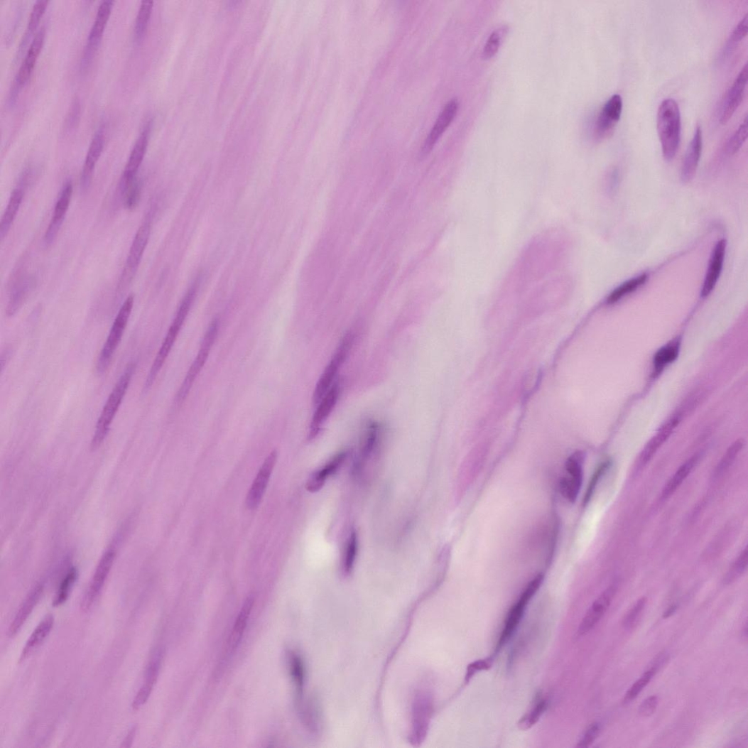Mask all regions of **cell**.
<instances>
[{
  "label": "cell",
  "instance_id": "obj_1",
  "mask_svg": "<svg viewBox=\"0 0 748 748\" xmlns=\"http://www.w3.org/2000/svg\"><path fill=\"white\" fill-rule=\"evenodd\" d=\"M657 131L666 161L674 159L681 139V115L679 105L673 98L663 99L657 112Z\"/></svg>",
  "mask_w": 748,
  "mask_h": 748
},
{
  "label": "cell",
  "instance_id": "obj_2",
  "mask_svg": "<svg viewBox=\"0 0 748 748\" xmlns=\"http://www.w3.org/2000/svg\"><path fill=\"white\" fill-rule=\"evenodd\" d=\"M135 371L136 364L134 363L129 364L110 394L96 425L91 445L93 450L98 448L104 442L129 386H130Z\"/></svg>",
  "mask_w": 748,
  "mask_h": 748
},
{
  "label": "cell",
  "instance_id": "obj_3",
  "mask_svg": "<svg viewBox=\"0 0 748 748\" xmlns=\"http://www.w3.org/2000/svg\"><path fill=\"white\" fill-rule=\"evenodd\" d=\"M197 281L195 282L191 287L178 309L175 318L148 374L144 384L145 391H148L154 381H156L176 341L180 330H182V327L188 318L195 300L197 291Z\"/></svg>",
  "mask_w": 748,
  "mask_h": 748
},
{
  "label": "cell",
  "instance_id": "obj_4",
  "mask_svg": "<svg viewBox=\"0 0 748 748\" xmlns=\"http://www.w3.org/2000/svg\"><path fill=\"white\" fill-rule=\"evenodd\" d=\"M134 305V297L131 296L126 299L121 306L107 340L103 345L97 361L96 368L99 374L104 373L109 367L116 350L121 341L129 320H130Z\"/></svg>",
  "mask_w": 748,
  "mask_h": 748
},
{
  "label": "cell",
  "instance_id": "obj_5",
  "mask_svg": "<svg viewBox=\"0 0 748 748\" xmlns=\"http://www.w3.org/2000/svg\"><path fill=\"white\" fill-rule=\"evenodd\" d=\"M218 330L219 322L215 320L209 327L207 332H205L196 358L188 372L182 386H180V389L178 391L175 397L176 405L179 406L182 404L188 397L193 384L205 365L206 359L209 357L212 348L216 341Z\"/></svg>",
  "mask_w": 748,
  "mask_h": 748
},
{
  "label": "cell",
  "instance_id": "obj_6",
  "mask_svg": "<svg viewBox=\"0 0 748 748\" xmlns=\"http://www.w3.org/2000/svg\"><path fill=\"white\" fill-rule=\"evenodd\" d=\"M433 711L430 695L420 690L414 696L411 708L410 741L419 744L426 736Z\"/></svg>",
  "mask_w": 748,
  "mask_h": 748
},
{
  "label": "cell",
  "instance_id": "obj_7",
  "mask_svg": "<svg viewBox=\"0 0 748 748\" xmlns=\"http://www.w3.org/2000/svg\"><path fill=\"white\" fill-rule=\"evenodd\" d=\"M151 222L146 220L139 228L130 251H129L124 269L122 272L119 288L124 289L136 274L148 244L151 234Z\"/></svg>",
  "mask_w": 748,
  "mask_h": 748
},
{
  "label": "cell",
  "instance_id": "obj_8",
  "mask_svg": "<svg viewBox=\"0 0 748 748\" xmlns=\"http://www.w3.org/2000/svg\"><path fill=\"white\" fill-rule=\"evenodd\" d=\"M353 337L347 333L342 340L334 355L320 378L314 393L313 401L318 404L331 389L332 384L344 363L352 345Z\"/></svg>",
  "mask_w": 748,
  "mask_h": 748
},
{
  "label": "cell",
  "instance_id": "obj_9",
  "mask_svg": "<svg viewBox=\"0 0 748 748\" xmlns=\"http://www.w3.org/2000/svg\"><path fill=\"white\" fill-rule=\"evenodd\" d=\"M544 580V575L538 574L527 585L519 600L511 608L499 641V646L506 643L519 624L529 602L533 597Z\"/></svg>",
  "mask_w": 748,
  "mask_h": 748
},
{
  "label": "cell",
  "instance_id": "obj_10",
  "mask_svg": "<svg viewBox=\"0 0 748 748\" xmlns=\"http://www.w3.org/2000/svg\"><path fill=\"white\" fill-rule=\"evenodd\" d=\"M585 455L582 452H575L565 462L568 476L561 479L560 492L570 502L574 503L580 494L583 479Z\"/></svg>",
  "mask_w": 748,
  "mask_h": 748
},
{
  "label": "cell",
  "instance_id": "obj_11",
  "mask_svg": "<svg viewBox=\"0 0 748 748\" xmlns=\"http://www.w3.org/2000/svg\"><path fill=\"white\" fill-rule=\"evenodd\" d=\"M116 556V551L109 548L102 556L90 587L82 603L84 611L88 610L93 605L101 592L112 568Z\"/></svg>",
  "mask_w": 748,
  "mask_h": 748
},
{
  "label": "cell",
  "instance_id": "obj_12",
  "mask_svg": "<svg viewBox=\"0 0 748 748\" xmlns=\"http://www.w3.org/2000/svg\"><path fill=\"white\" fill-rule=\"evenodd\" d=\"M622 110L623 99L620 94H613L607 100L596 121L595 134L598 138L605 139L612 134Z\"/></svg>",
  "mask_w": 748,
  "mask_h": 748
},
{
  "label": "cell",
  "instance_id": "obj_13",
  "mask_svg": "<svg viewBox=\"0 0 748 748\" xmlns=\"http://www.w3.org/2000/svg\"><path fill=\"white\" fill-rule=\"evenodd\" d=\"M747 83V63L742 67L729 88L722 103L720 115L721 124H726L733 116L744 96Z\"/></svg>",
  "mask_w": 748,
  "mask_h": 748
},
{
  "label": "cell",
  "instance_id": "obj_14",
  "mask_svg": "<svg viewBox=\"0 0 748 748\" xmlns=\"http://www.w3.org/2000/svg\"><path fill=\"white\" fill-rule=\"evenodd\" d=\"M114 4V1L107 0V1L102 2L97 9L95 20L91 28L84 54V65H87L90 61L93 53L102 38L103 33L105 32Z\"/></svg>",
  "mask_w": 748,
  "mask_h": 748
},
{
  "label": "cell",
  "instance_id": "obj_15",
  "mask_svg": "<svg viewBox=\"0 0 748 748\" xmlns=\"http://www.w3.org/2000/svg\"><path fill=\"white\" fill-rule=\"evenodd\" d=\"M72 184L71 180L67 182L60 194L55 205L53 218H51L44 236V242L46 245L53 244L57 239L60 227L69 210L72 195Z\"/></svg>",
  "mask_w": 748,
  "mask_h": 748
},
{
  "label": "cell",
  "instance_id": "obj_16",
  "mask_svg": "<svg viewBox=\"0 0 748 748\" xmlns=\"http://www.w3.org/2000/svg\"><path fill=\"white\" fill-rule=\"evenodd\" d=\"M151 131V124L148 122L137 139L123 173L124 187L134 182L138 171L146 156Z\"/></svg>",
  "mask_w": 748,
  "mask_h": 748
},
{
  "label": "cell",
  "instance_id": "obj_17",
  "mask_svg": "<svg viewBox=\"0 0 748 748\" xmlns=\"http://www.w3.org/2000/svg\"><path fill=\"white\" fill-rule=\"evenodd\" d=\"M703 151V131L700 126L695 128L693 138L689 143L683 158L681 178L683 184H688L698 170Z\"/></svg>",
  "mask_w": 748,
  "mask_h": 748
},
{
  "label": "cell",
  "instance_id": "obj_18",
  "mask_svg": "<svg viewBox=\"0 0 748 748\" xmlns=\"http://www.w3.org/2000/svg\"><path fill=\"white\" fill-rule=\"evenodd\" d=\"M616 591V585L609 586L592 603L579 627L578 635L582 636L587 634L598 624L611 605Z\"/></svg>",
  "mask_w": 748,
  "mask_h": 748
},
{
  "label": "cell",
  "instance_id": "obj_19",
  "mask_svg": "<svg viewBox=\"0 0 748 748\" xmlns=\"http://www.w3.org/2000/svg\"><path fill=\"white\" fill-rule=\"evenodd\" d=\"M45 37V29H40L34 36L27 54L21 65L15 80L16 88L24 85L30 80L38 58L43 48Z\"/></svg>",
  "mask_w": 748,
  "mask_h": 748
},
{
  "label": "cell",
  "instance_id": "obj_20",
  "mask_svg": "<svg viewBox=\"0 0 748 748\" xmlns=\"http://www.w3.org/2000/svg\"><path fill=\"white\" fill-rule=\"evenodd\" d=\"M277 458L276 451L272 452L266 458L263 467L258 473L250 489L246 499V506L250 509H256L260 504L267 487L270 476L273 472Z\"/></svg>",
  "mask_w": 748,
  "mask_h": 748
},
{
  "label": "cell",
  "instance_id": "obj_21",
  "mask_svg": "<svg viewBox=\"0 0 748 748\" xmlns=\"http://www.w3.org/2000/svg\"><path fill=\"white\" fill-rule=\"evenodd\" d=\"M459 109V102L457 99L450 100L440 114L438 115L423 148V152L428 153L435 145L438 140L443 136L448 126L455 118Z\"/></svg>",
  "mask_w": 748,
  "mask_h": 748
},
{
  "label": "cell",
  "instance_id": "obj_22",
  "mask_svg": "<svg viewBox=\"0 0 748 748\" xmlns=\"http://www.w3.org/2000/svg\"><path fill=\"white\" fill-rule=\"evenodd\" d=\"M727 241L722 239L715 245L711 254L708 269L703 283L701 296L708 297L715 289L725 262Z\"/></svg>",
  "mask_w": 748,
  "mask_h": 748
},
{
  "label": "cell",
  "instance_id": "obj_23",
  "mask_svg": "<svg viewBox=\"0 0 748 748\" xmlns=\"http://www.w3.org/2000/svg\"><path fill=\"white\" fill-rule=\"evenodd\" d=\"M104 132L102 128H99L92 140L85 161L81 176V185L83 190H87L92 183L95 167L102 156L103 148H104Z\"/></svg>",
  "mask_w": 748,
  "mask_h": 748
},
{
  "label": "cell",
  "instance_id": "obj_24",
  "mask_svg": "<svg viewBox=\"0 0 748 748\" xmlns=\"http://www.w3.org/2000/svg\"><path fill=\"white\" fill-rule=\"evenodd\" d=\"M340 395V386L339 384H335L318 403V406L313 418L309 437L313 438L318 434L321 426L330 416L334 407L337 405Z\"/></svg>",
  "mask_w": 748,
  "mask_h": 748
},
{
  "label": "cell",
  "instance_id": "obj_25",
  "mask_svg": "<svg viewBox=\"0 0 748 748\" xmlns=\"http://www.w3.org/2000/svg\"><path fill=\"white\" fill-rule=\"evenodd\" d=\"M681 421L680 416L669 419L651 438L642 450L639 462L641 466L646 464L653 458L659 448L665 443Z\"/></svg>",
  "mask_w": 748,
  "mask_h": 748
},
{
  "label": "cell",
  "instance_id": "obj_26",
  "mask_svg": "<svg viewBox=\"0 0 748 748\" xmlns=\"http://www.w3.org/2000/svg\"><path fill=\"white\" fill-rule=\"evenodd\" d=\"M43 590V585L38 584L32 589L27 598L25 599L9 628V635L10 636H15L27 622L40 599Z\"/></svg>",
  "mask_w": 748,
  "mask_h": 748
},
{
  "label": "cell",
  "instance_id": "obj_27",
  "mask_svg": "<svg viewBox=\"0 0 748 748\" xmlns=\"http://www.w3.org/2000/svg\"><path fill=\"white\" fill-rule=\"evenodd\" d=\"M347 456V452H342L335 455L322 469L315 472L307 482V491L311 493L319 492L329 477L341 467Z\"/></svg>",
  "mask_w": 748,
  "mask_h": 748
},
{
  "label": "cell",
  "instance_id": "obj_28",
  "mask_svg": "<svg viewBox=\"0 0 748 748\" xmlns=\"http://www.w3.org/2000/svg\"><path fill=\"white\" fill-rule=\"evenodd\" d=\"M161 664V654H157L149 662L146 673V679L143 685L136 694L133 702L132 707L134 710L141 708L148 701L149 696L156 685Z\"/></svg>",
  "mask_w": 748,
  "mask_h": 748
},
{
  "label": "cell",
  "instance_id": "obj_29",
  "mask_svg": "<svg viewBox=\"0 0 748 748\" xmlns=\"http://www.w3.org/2000/svg\"><path fill=\"white\" fill-rule=\"evenodd\" d=\"M254 605V599L249 597L244 602L230 634L227 641V651L234 653L238 648L244 633L247 627L249 619Z\"/></svg>",
  "mask_w": 748,
  "mask_h": 748
},
{
  "label": "cell",
  "instance_id": "obj_30",
  "mask_svg": "<svg viewBox=\"0 0 748 748\" xmlns=\"http://www.w3.org/2000/svg\"><path fill=\"white\" fill-rule=\"evenodd\" d=\"M698 460L699 457L698 455L690 457L671 477L663 487L661 492L662 499H668L676 492L677 489L692 472Z\"/></svg>",
  "mask_w": 748,
  "mask_h": 748
},
{
  "label": "cell",
  "instance_id": "obj_31",
  "mask_svg": "<svg viewBox=\"0 0 748 748\" xmlns=\"http://www.w3.org/2000/svg\"><path fill=\"white\" fill-rule=\"evenodd\" d=\"M54 617L46 616L37 627L23 649L21 660L28 658L43 642L54 626Z\"/></svg>",
  "mask_w": 748,
  "mask_h": 748
},
{
  "label": "cell",
  "instance_id": "obj_32",
  "mask_svg": "<svg viewBox=\"0 0 748 748\" xmlns=\"http://www.w3.org/2000/svg\"><path fill=\"white\" fill-rule=\"evenodd\" d=\"M24 193L22 188L13 190L0 224V237L2 241L6 237L21 207Z\"/></svg>",
  "mask_w": 748,
  "mask_h": 748
},
{
  "label": "cell",
  "instance_id": "obj_33",
  "mask_svg": "<svg viewBox=\"0 0 748 748\" xmlns=\"http://www.w3.org/2000/svg\"><path fill=\"white\" fill-rule=\"evenodd\" d=\"M665 661L664 656H660L655 663L633 684L625 695L624 704H628L637 698L644 688L651 681L653 677L657 673L660 666Z\"/></svg>",
  "mask_w": 748,
  "mask_h": 748
},
{
  "label": "cell",
  "instance_id": "obj_34",
  "mask_svg": "<svg viewBox=\"0 0 748 748\" xmlns=\"http://www.w3.org/2000/svg\"><path fill=\"white\" fill-rule=\"evenodd\" d=\"M289 666L291 678L296 686L298 703H300L305 683V666L301 657L295 652L289 654Z\"/></svg>",
  "mask_w": 748,
  "mask_h": 748
},
{
  "label": "cell",
  "instance_id": "obj_35",
  "mask_svg": "<svg viewBox=\"0 0 748 748\" xmlns=\"http://www.w3.org/2000/svg\"><path fill=\"white\" fill-rule=\"evenodd\" d=\"M31 283L28 280L21 281L11 292L8 303L6 313L9 317L14 315L27 298L31 290Z\"/></svg>",
  "mask_w": 748,
  "mask_h": 748
},
{
  "label": "cell",
  "instance_id": "obj_36",
  "mask_svg": "<svg viewBox=\"0 0 748 748\" xmlns=\"http://www.w3.org/2000/svg\"><path fill=\"white\" fill-rule=\"evenodd\" d=\"M647 278L648 276L646 274H643L623 283L622 286L612 292L607 298V303H615L625 296L636 291L646 282Z\"/></svg>",
  "mask_w": 748,
  "mask_h": 748
},
{
  "label": "cell",
  "instance_id": "obj_37",
  "mask_svg": "<svg viewBox=\"0 0 748 748\" xmlns=\"http://www.w3.org/2000/svg\"><path fill=\"white\" fill-rule=\"evenodd\" d=\"M48 4V0H38L34 4L30 15L27 29H26V33L21 41V48L25 46L31 36L35 33Z\"/></svg>",
  "mask_w": 748,
  "mask_h": 748
},
{
  "label": "cell",
  "instance_id": "obj_38",
  "mask_svg": "<svg viewBox=\"0 0 748 748\" xmlns=\"http://www.w3.org/2000/svg\"><path fill=\"white\" fill-rule=\"evenodd\" d=\"M507 32L508 28L506 26H502V27L497 28L489 36L482 50V57L484 60L492 59L497 55Z\"/></svg>",
  "mask_w": 748,
  "mask_h": 748
},
{
  "label": "cell",
  "instance_id": "obj_39",
  "mask_svg": "<svg viewBox=\"0 0 748 748\" xmlns=\"http://www.w3.org/2000/svg\"><path fill=\"white\" fill-rule=\"evenodd\" d=\"M153 6V2L151 0H145L141 4L135 24V36L137 40L141 39L146 33Z\"/></svg>",
  "mask_w": 748,
  "mask_h": 748
},
{
  "label": "cell",
  "instance_id": "obj_40",
  "mask_svg": "<svg viewBox=\"0 0 748 748\" xmlns=\"http://www.w3.org/2000/svg\"><path fill=\"white\" fill-rule=\"evenodd\" d=\"M679 354V345L676 342L671 343L658 351L654 357V366L656 371L660 372L666 366L676 359Z\"/></svg>",
  "mask_w": 748,
  "mask_h": 748
},
{
  "label": "cell",
  "instance_id": "obj_41",
  "mask_svg": "<svg viewBox=\"0 0 748 748\" xmlns=\"http://www.w3.org/2000/svg\"><path fill=\"white\" fill-rule=\"evenodd\" d=\"M744 446V441L743 440H739L730 446L724 457H722L718 463L715 472L716 477L723 475L732 466V464L735 462Z\"/></svg>",
  "mask_w": 748,
  "mask_h": 748
},
{
  "label": "cell",
  "instance_id": "obj_42",
  "mask_svg": "<svg viewBox=\"0 0 748 748\" xmlns=\"http://www.w3.org/2000/svg\"><path fill=\"white\" fill-rule=\"evenodd\" d=\"M77 576H78V574H77V571L75 569H72L66 575L60 584V588L54 600V607L60 606L67 600L70 590L77 579Z\"/></svg>",
  "mask_w": 748,
  "mask_h": 748
},
{
  "label": "cell",
  "instance_id": "obj_43",
  "mask_svg": "<svg viewBox=\"0 0 748 748\" xmlns=\"http://www.w3.org/2000/svg\"><path fill=\"white\" fill-rule=\"evenodd\" d=\"M612 462L610 460H607L600 464L598 468L593 473L588 486L586 489L585 494L584 496L582 504L584 506L588 504L590 499L592 497L593 494L595 492V489L600 481L601 478L605 475L607 470H609Z\"/></svg>",
  "mask_w": 748,
  "mask_h": 748
},
{
  "label": "cell",
  "instance_id": "obj_44",
  "mask_svg": "<svg viewBox=\"0 0 748 748\" xmlns=\"http://www.w3.org/2000/svg\"><path fill=\"white\" fill-rule=\"evenodd\" d=\"M747 32V13L744 14L743 18H742V19L735 26V28H734L726 44L725 48V55L730 54L732 53V51L736 47V45H737V43L746 36Z\"/></svg>",
  "mask_w": 748,
  "mask_h": 748
},
{
  "label": "cell",
  "instance_id": "obj_45",
  "mask_svg": "<svg viewBox=\"0 0 748 748\" xmlns=\"http://www.w3.org/2000/svg\"><path fill=\"white\" fill-rule=\"evenodd\" d=\"M357 552V536L355 531H352L349 537L343 558V571L345 574L348 575L352 572Z\"/></svg>",
  "mask_w": 748,
  "mask_h": 748
},
{
  "label": "cell",
  "instance_id": "obj_46",
  "mask_svg": "<svg viewBox=\"0 0 748 748\" xmlns=\"http://www.w3.org/2000/svg\"><path fill=\"white\" fill-rule=\"evenodd\" d=\"M546 708L547 702L544 700H539L531 711L526 713L521 720L519 723L521 729L526 730L534 726L537 723L540 717L543 715Z\"/></svg>",
  "mask_w": 748,
  "mask_h": 748
},
{
  "label": "cell",
  "instance_id": "obj_47",
  "mask_svg": "<svg viewBox=\"0 0 748 748\" xmlns=\"http://www.w3.org/2000/svg\"><path fill=\"white\" fill-rule=\"evenodd\" d=\"M747 117L745 116L728 142L727 151L729 153L734 154L739 150L747 139Z\"/></svg>",
  "mask_w": 748,
  "mask_h": 748
},
{
  "label": "cell",
  "instance_id": "obj_48",
  "mask_svg": "<svg viewBox=\"0 0 748 748\" xmlns=\"http://www.w3.org/2000/svg\"><path fill=\"white\" fill-rule=\"evenodd\" d=\"M748 562L747 547H745L733 563L725 578L726 583H731L740 577L747 569Z\"/></svg>",
  "mask_w": 748,
  "mask_h": 748
},
{
  "label": "cell",
  "instance_id": "obj_49",
  "mask_svg": "<svg viewBox=\"0 0 748 748\" xmlns=\"http://www.w3.org/2000/svg\"><path fill=\"white\" fill-rule=\"evenodd\" d=\"M647 599L642 597L639 600L633 607L628 612L624 620V626L627 629H632L637 622L641 613L646 607Z\"/></svg>",
  "mask_w": 748,
  "mask_h": 748
},
{
  "label": "cell",
  "instance_id": "obj_50",
  "mask_svg": "<svg viewBox=\"0 0 748 748\" xmlns=\"http://www.w3.org/2000/svg\"><path fill=\"white\" fill-rule=\"evenodd\" d=\"M124 188L126 189L125 203L126 207L128 209L134 208L140 197V186L134 180V182Z\"/></svg>",
  "mask_w": 748,
  "mask_h": 748
},
{
  "label": "cell",
  "instance_id": "obj_51",
  "mask_svg": "<svg viewBox=\"0 0 748 748\" xmlns=\"http://www.w3.org/2000/svg\"><path fill=\"white\" fill-rule=\"evenodd\" d=\"M601 730L599 723L592 724L586 730L584 735L578 742V747H587L598 737Z\"/></svg>",
  "mask_w": 748,
  "mask_h": 748
},
{
  "label": "cell",
  "instance_id": "obj_52",
  "mask_svg": "<svg viewBox=\"0 0 748 748\" xmlns=\"http://www.w3.org/2000/svg\"><path fill=\"white\" fill-rule=\"evenodd\" d=\"M658 700L656 695H651L640 705L639 713L641 717H649L654 713L658 706Z\"/></svg>",
  "mask_w": 748,
  "mask_h": 748
},
{
  "label": "cell",
  "instance_id": "obj_53",
  "mask_svg": "<svg viewBox=\"0 0 748 748\" xmlns=\"http://www.w3.org/2000/svg\"><path fill=\"white\" fill-rule=\"evenodd\" d=\"M492 661L491 658L479 660L471 663L467 668V673L466 676V681L468 682L473 676L479 671L487 670L492 666Z\"/></svg>",
  "mask_w": 748,
  "mask_h": 748
},
{
  "label": "cell",
  "instance_id": "obj_54",
  "mask_svg": "<svg viewBox=\"0 0 748 748\" xmlns=\"http://www.w3.org/2000/svg\"><path fill=\"white\" fill-rule=\"evenodd\" d=\"M135 729L132 730L131 732H129L128 735L126 737L124 741L122 743V747H128L131 745L135 737Z\"/></svg>",
  "mask_w": 748,
  "mask_h": 748
},
{
  "label": "cell",
  "instance_id": "obj_55",
  "mask_svg": "<svg viewBox=\"0 0 748 748\" xmlns=\"http://www.w3.org/2000/svg\"><path fill=\"white\" fill-rule=\"evenodd\" d=\"M677 608H678V606H677V605H672V606L669 607H668V609H666V611H665V612H663V618H665V619H666V618H668V617H669L672 616V615H673V614H674V613H675V612H676V610H677Z\"/></svg>",
  "mask_w": 748,
  "mask_h": 748
},
{
  "label": "cell",
  "instance_id": "obj_56",
  "mask_svg": "<svg viewBox=\"0 0 748 748\" xmlns=\"http://www.w3.org/2000/svg\"><path fill=\"white\" fill-rule=\"evenodd\" d=\"M743 636L747 638V624H746L742 632Z\"/></svg>",
  "mask_w": 748,
  "mask_h": 748
}]
</instances>
